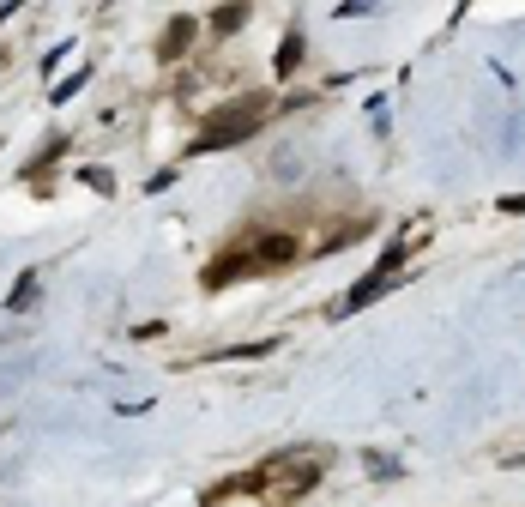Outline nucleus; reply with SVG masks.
<instances>
[{"mask_svg":"<svg viewBox=\"0 0 525 507\" xmlns=\"http://www.w3.org/2000/svg\"><path fill=\"white\" fill-rule=\"evenodd\" d=\"M260 115H266V97H242V103H223L218 115H205L200 140L194 151H223V145L248 140V133H260Z\"/></svg>","mask_w":525,"mask_h":507,"instance_id":"obj_1","label":"nucleus"},{"mask_svg":"<svg viewBox=\"0 0 525 507\" xmlns=\"http://www.w3.org/2000/svg\"><path fill=\"white\" fill-rule=\"evenodd\" d=\"M194 37H200V24H194V19H169V31H163V42H158V61H182Z\"/></svg>","mask_w":525,"mask_h":507,"instance_id":"obj_2","label":"nucleus"},{"mask_svg":"<svg viewBox=\"0 0 525 507\" xmlns=\"http://www.w3.org/2000/svg\"><path fill=\"white\" fill-rule=\"evenodd\" d=\"M242 24H248V0H230V6L212 13V37H236Z\"/></svg>","mask_w":525,"mask_h":507,"instance_id":"obj_3","label":"nucleus"},{"mask_svg":"<svg viewBox=\"0 0 525 507\" xmlns=\"http://www.w3.org/2000/svg\"><path fill=\"white\" fill-rule=\"evenodd\" d=\"M303 49H308V42H303V31H290V37L278 42V61H272V67H278V79H290V73L303 67Z\"/></svg>","mask_w":525,"mask_h":507,"instance_id":"obj_4","label":"nucleus"},{"mask_svg":"<svg viewBox=\"0 0 525 507\" xmlns=\"http://www.w3.org/2000/svg\"><path fill=\"white\" fill-rule=\"evenodd\" d=\"M37 285H42V278H37V272H24V278H19V285H13V296H6V308H13V314H24V308H31V303H37Z\"/></svg>","mask_w":525,"mask_h":507,"instance_id":"obj_5","label":"nucleus"},{"mask_svg":"<svg viewBox=\"0 0 525 507\" xmlns=\"http://www.w3.org/2000/svg\"><path fill=\"white\" fill-rule=\"evenodd\" d=\"M85 79H91L85 67H79V73H67V79L55 85V91H49V103H73V97H79V91H85Z\"/></svg>","mask_w":525,"mask_h":507,"instance_id":"obj_6","label":"nucleus"},{"mask_svg":"<svg viewBox=\"0 0 525 507\" xmlns=\"http://www.w3.org/2000/svg\"><path fill=\"white\" fill-rule=\"evenodd\" d=\"M79 182L97 187V194H115V176H109V169H97V163H91V169H79Z\"/></svg>","mask_w":525,"mask_h":507,"instance_id":"obj_7","label":"nucleus"},{"mask_svg":"<svg viewBox=\"0 0 525 507\" xmlns=\"http://www.w3.org/2000/svg\"><path fill=\"white\" fill-rule=\"evenodd\" d=\"M67 55H73V42H61V49H49V55H42V73H55V67H61Z\"/></svg>","mask_w":525,"mask_h":507,"instance_id":"obj_8","label":"nucleus"},{"mask_svg":"<svg viewBox=\"0 0 525 507\" xmlns=\"http://www.w3.org/2000/svg\"><path fill=\"white\" fill-rule=\"evenodd\" d=\"M368 6H375V0H344L339 13H344V19H350V13H368Z\"/></svg>","mask_w":525,"mask_h":507,"instance_id":"obj_9","label":"nucleus"},{"mask_svg":"<svg viewBox=\"0 0 525 507\" xmlns=\"http://www.w3.org/2000/svg\"><path fill=\"white\" fill-rule=\"evenodd\" d=\"M13 13H19V0H0V24L13 19Z\"/></svg>","mask_w":525,"mask_h":507,"instance_id":"obj_10","label":"nucleus"},{"mask_svg":"<svg viewBox=\"0 0 525 507\" xmlns=\"http://www.w3.org/2000/svg\"><path fill=\"white\" fill-rule=\"evenodd\" d=\"M502 212H525V200H520V194H513V200H502Z\"/></svg>","mask_w":525,"mask_h":507,"instance_id":"obj_11","label":"nucleus"}]
</instances>
